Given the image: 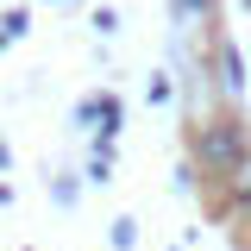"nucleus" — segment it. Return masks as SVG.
<instances>
[{"label": "nucleus", "mask_w": 251, "mask_h": 251, "mask_svg": "<svg viewBox=\"0 0 251 251\" xmlns=\"http://www.w3.org/2000/svg\"><path fill=\"white\" fill-rule=\"evenodd\" d=\"M245 151H251V126H245L239 107H220V113L188 126V163H195V176H207V182H220V188H232Z\"/></svg>", "instance_id": "f257e3e1"}, {"label": "nucleus", "mask_w": 251, "mask_h": 251, "mask_svg": "<svg viewBox=\"0 0 251 251\" xmlns=\"http://www.w3.org/2000/svg\"><path fill=\"white\" fill-rule=\"evenodd\" d=\"M94 120H100V138L113 145V138H120V120H126L120 94H88V100L75 107V126H94Z\"/></svg>", "instance_id": "f03ea898"}, {"label": "nucleus", "mask_w": 251, "mask_h": 251, "mask_svg": "<svg viewBox=\"0 0 251 251\" xmlns=\"http://www.w3.org/2000/svg\"><path fill=\"white\" fill-rule=\"evenodd\" d=\"M214 63H220V94H226V107H239V94H245V63L232 44H214Z\"/></svg>", "instance_id": "7ed1b4c3"}, {"label": "nucleus", "mask_w": 251, "mask_h": 251, "mask_svg": "<svg viewBox=\"0 0 251 251\" xmlns=\"http://www.w3.org/2000/svg\"><path fill=\"white\" fill-rule=\"evenodd\" d=\"M170 13H176L182 25H195V19H214V13H220V0H170Z\"/></svg>", "instance_id": "20e7f679"}, {"label": "nucleus", "mask_w": 251, "mask_h": 251, "mask_svg": "<svg viewBox=\"0 0 251 251\" xmlns=\"http://www.w3.org/2000/svg\"><path fill=\"white\" fill-rule=\"evenodd\" d=\"M239 207H251V151H245V163H239V176H232V214Z\"/></svg>", "instance_id": "39448f33"}, {"label": "nucleus", "mask_w": 251, "mask_h": 251, "mask_svg": "<svg viewBox=\"0 0 251 251\" xmlns=\"http://www.w3.org/2000/svg\"><path fill=\"white\" fill-rule=\"evenodd\" d=\"M25 31H31V13H25V6H13V13L0 19V38H6V44H13V38H25Z\"/></svg>", "instance_id": "423d86ee"}, {"label": "nucleus", "mask_w": 251, "mask_h": 251, "mask_svg": "<svg viewBox=\"0 0 251 251\" xmlns=\"http://www.w3.org/2000/svg\"><path fill=\"white\" fill-rule=\"evenodd\" d=\"M132 245H138V220L120 214V220H113V251H132Z\"/></svg>", "instance_id": "0eeeda50"}, {"label": "nucleus", "mask_w": 251, "mask_h": 251, "mask_svg": "<svg viewBox=\"0 0 251 251\" xmlns=\"http://www.w3.org/2000/svg\"><path fill=\"white\" fill-rule=\"evenodd\" d=\"M232 239H239V251H251V207L232 214Z\"/></svg>", "instance_id": "6e6552de"}, {"label": "nucleus", "mask_w": 251, "mask_h": 251, "mask_svg": "<svg viewBox=\"0 0 251 251\" xmlns=\"http://www.w3.org/2000/svg\"><path fill=\"white\" fill-rule=\"evenodd\" d=\"M94 31H100V38H113V31H120V13H113V6H100V13H94Z\"/></svg>", "instance_id": "1a4fd4ad"}, {"label": "nucleus", "mask_w": 251, "mask_h": 251, "mask_svg": "<svg viewBox=\"0 0 251 251\" xmlns=\"http://www.w3.org/2000/svg\"><path fill=\"white\" fill-rule=\"evenodd\" d=\"M145 94H151L157 107H163V100H170V94H176V82H170V75H151V88H145Z\"/></svg>", "instance_id": "9d476101"}, {"label": "nucleus", "mask_w": 251, "mask_h": 251, "mask_svg": "<svg viewBox=\"0 0 251 251\" xmlns=\"http://www.w3.org/2000/svg\"><path fill=\"white\" fill-rule=\"evenodd\" d=\"M50 201H57V207H69V201H75V182H69V176H57V182H50Z\"/></svg>", "instance_id": "9b49d317"}, {"label": "nucleus", "mask_w": 251, "mask_h": 251, "mask_svg": "<svg viewBox=\"0 0 251 251\" xmlns=\"http://www.w3.org/2000/svg\"><path fill=\"white\" fill-rule=\"evenodd\" d=\"M6 163H13V151H6V138H0V170H6Z\"/></svg>", "instance_id": "f8f14e48"}, {"label": "nucleus", "mask_w": 251, "mask_h": 251, "mask_svg": "<svg viewBox=\"0 0 251 251\" xmlns=\"http://www.w3.org/2000/svg\"><path fill=\"white\" fill-rule=\"evenodd\" d=\"M50 6H69V0H50Z\"/></svg>", "instance_id": "ddd939ff"}, {"label": "nucleus", "mask_w": 251, "mask_h": 251, "mask_svg": "<svg viewBox=\"0 0 251 251\" xmlns=\"http://www.w3.org/2000/svg\"><path fill=\"white\" fill-rule=\"evenodd\" d=\"M245 13H251V0H245Z\"/></svg>", "instance_id": "4468645a"}]
</instances>
